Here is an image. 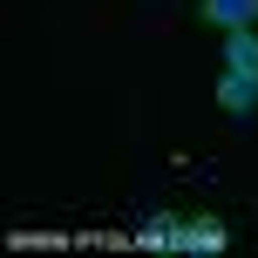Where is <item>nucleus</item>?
<instances>
[{
  "label": "nucleus",
  "instance_id": "f03ea898",
  "mask_svg": "<svg viewBox=\"0 0 258 258\" xmlns=\"http://www.w3.org/2000/svg\"><path fill=\"white\" fill-rule=\"evenodd\" d=\"M197 14H204L218 34H231V27H258V0H204Z\"/></svg>",
  "mask_w": 258,
  "mask_h": 258
},
{
  "label": "nucleus",
  "instance_id": "20e7f679",
  "mask_svg": "<svg viewBox=\"0 0 258 258\" xmlns=\"http://www.w3.org/2000/svg\"><path fill=\"white\" fill-rule=\"evenodd\" d=\"M183 245H224V224H218V218H197V224H183Z\"/></svg>",
  "mask_w": 258,
  "mask_h": 258
},
{
  "label": "nucleus",
  "instance_id": "f257e3e1",
  "mask_svg": "<svg viewBox=\"0 0 258 258\" xmlns=\"http://www.w3.org/2000/svg\"><path fill=\"white\" fill-rule=\"evenodd\" d=\"M218 109H224L231 122H251V116H258V75L224 68V75H218Z\"/></svg>",
  "mask_w": 258,
  "mask_h": 258
},
{
  "label": "nucleus",
  "instance_id": "7ed1b4c3",
  "mask_svg": "<svg viewBox=\"0 0 258 258\" xmlns=\"http://www.w3.org/2000/svg\"><path fill=\"white\" fill-rule=\"evenodd\" d=\"M224 68L258 75V34H251V27H231V34H224Z\"/></svg>",
  "mask_w": 258,
  "mask_h": 258
}]
</instances>
